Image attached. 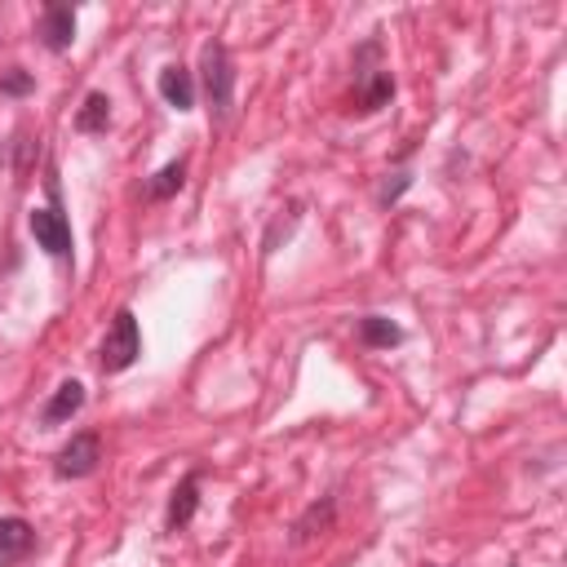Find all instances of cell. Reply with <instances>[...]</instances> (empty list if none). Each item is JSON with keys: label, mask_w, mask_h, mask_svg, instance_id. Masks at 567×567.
I'll list each match as a JSON object with an SVG mask.
<instances>
[{"label": "cell", "mask_w": 567, "mask_h": 567, "mask_svg": "<svg viewBox=\"0 0 567 567\" xmlns=\"http://www.w3.org/2000/svg\"><path fill=\"white\" fill-rule=\"evenodd\" d=\"M200 85H204V102L213 124H227L236 111V67L222 40H204L200 49Z\"/></svg>", "instance_id": "obj_1"}, {"label": "cell", "mask_w": 567, "mask_h": 567, "mask_svg": "<svg viewBox=\"0 0 567 567\" xmlns=\"http://www.w3.org/2000/svg\"><path fill=\"white\" fill-rule=\"evenodd\" d=\"M137 354H142L137 319H133V311H116L111 333H107V341H102V350H98V369H102V373H124V369L137 364Z\"/></svg>", "instance_id": "obj_2"}, {"label": "cell", "mask_w": 567, "mask_h": 567, "mask_svg": "<svg viewBox=\"0 0 567 567\" xmlns=\"http://www.w3.org/2000/svg\"><path fill=\"white\" fill-rule=\"evenodd\" d=\"M102 461V439L94 431H81V435H71V444L58 448L53 457V474L58 479H89Z\"/></svg>", "instance_id": "obj_3"}, {"label": "cell", "mask_w": 567, "mask_h": 567, "mask_svg": "<svg viewBox=\"0 0 567 567\" xmlns=\"http://www.w3.org/2000/svg\"><path fill=\"white\" fill-rule=\"evenodd\" d=\"M36 244L49 253V257H71V227L62 218V208L49 204V208H32V218H27Z\"/></svg>", "instance_id": "obj_4"}, {"label": "cell", "mask_w": 567, "mask_h": 567, "mask_svg": "<svg viewBox=\"0 0 567 567\" xmlns=\"http://www.w3.org/2000/svg\"><path fill=\"white\" fill-rule=\"evenodd\" d=\"M360 76H354V107H360L364 116H373V111H382V107H390V98H395V76L386 67H354Z\"/></svg>", "instance_id": "obj_5"}, {"label": "cell", "mask_w": 567, "mask_h": 567, "mask_svg": "<svg viewBox=\"0 0 567 567\" xmlns=\"http://www.w3.org/2000/svg\"><path fill=\"white\" fill-rule=\"evenodd\" d=\"M40 40H45V49H53V53H67L71 45H76V5H45L40 10Z\"/></svg>", "instance_id": "obj_6"}, {"label": "cell", "mask_w": 567, "mask_h": 567, "mask_svg": "<svg viewBox=\"0 0 567 567\" xmlns=\"http://www.w3.org/2000/svg\"><path fill=\"white\" fill-rule=\"evenodd\" d=\"M36 550V528L19 515L0 519V567H19Z\"/></svg>", "instance_id": "obj_7"}, {"label": "cell", "mask_w": 567, "mask_h": 567, "mask_svg": "<svg viewBox=\"0 0 567 567\" xmlns=\"http://www.w3.org/2000/svg\"><path fill=\"white\" fill-rule=\"evenodd\" d=\"M195 510H200V474L191 470L178 487H173V496H169V515H165V528L169 532H182L191 519H195Z\"/></svg>", "instance_id": "obj_8"}, {"label": "cell", "mask_w": 567, "mask_h": 567, "mask_svg": "<svg viewBox=\"0 0 567 567\" xmlns=\"http://www.w3.org/2000/svg\"><path fill=\"white\" fill-rule=\"evenodd\" d=\"M81 408H85V386H81V382H62V386L49 395V403L40 408V421H45V425H67Z\"/></svg>", "instance_id": "obj_9"}, {"label": "cell", "mask_w": 567, "mask_h": 567, "mask_svg": "<svg viewBox=\"0 0 567 567\" xmlns=\"http://www.w3.org/2000/svg\"><path fill=\"white\" fill-rule=\"evenodd\" d=\"M160 98H165L173 111H191V107H195V76H191L182 62H173V67L160 71Z\"/></svg>", "instance_id": "obj_10"}, {"label": "cell", "mask_w": 567, "mask_h": 567, "mask_svg": "<svg viewBox=\"0 0 567 567\" xmlns=\"http://www.w3.org/2000/svg\"><path fill=\"white\" fill-rule=\"evenodd\" d=\"M333 515H337V502L333 496H324V506H311L298 523H293V545H311L315 536H324L333 528Z\"/></svg>", "instance_id": "obj_11"}, {"label": "cell", "mask_w": 567, "mask_h": 567, "mask_svg": "<svg viewBox=\"0 0 567 567\" xmlns=\"http://www.w3.org/2000/svg\"><path fill=\"white\" fill-rule=\"evenodd\" d=\"M107 124H111V98H107L102 89L85 94V102H81V111H76V129H81V133H107Z\"/></svg>", "instance_id": "obj_12"}, {"label": "cell", "mask_w": 567, "mask_h": 567, "mask_svg": "<svg viewBox=\"0 0 567 567\" xmlns=\"http://www.w3.org/2000/svg\"><path fill=\"white\" fill-rule=\"evenodd\" d=\"M360 341H364L369 350H390V346L403 341V333H399V324H390V319H382V315H364V319H360Z\"/></svg>", "instance_id": "obj_13"}, {"label": "cell", "mask_w": 567, "mask_h": 567, "mask_svg": "<svg viewBox=\"0 0 567 567\" xmlns=\"http://www.w3.org/2000/svg\"><path fill=\"white\" fill-rule=\"evenodd\" d=\"M182 186H186V160H173V165H165V169L147 182V191H142V195H147V200H173Z\"/></svg>", "instance_id": "obj_14"}, {"label": "cell", "mask_w": 567, "mask_h": 567, "mask_svg": "<svg viewBox=\"0 0 567 567\" xmlns=\"http://www.w3.org/2000/svg\"><path fill=\"white\" fill-rule=\"evenodd\" d=\"M32 89H36V76H32V71H23V67H10L5 76H0V94H10V98H23Z\"/></svg>", "instance_id": "obj_15"}, {"label": "cell", "mask_w": 567, "mask_h": 567, "mask_svg": "<svg viewBox=\"0 0 567 567\" xmlns=\"http://www.w3.org/2000/svg\"><path fill=\"white\" fill-rule=\"evenodd\" d=\"M408 186H412V178H408V173H390V178L382 182V191H377V204H395Z\"/></svg>", "instance_id": "obj_16"}]
</instances>
